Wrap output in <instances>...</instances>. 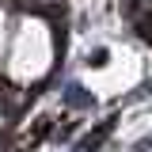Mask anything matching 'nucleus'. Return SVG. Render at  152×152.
Returning a JSON list of instances; mask_svg holds the SVG:
<instances>
[{"label":"nucleus","instance_id":"f257e3e1","mask_svg":"<svg viewBox=\"0 0 152 152\" xmlns=\"http://www.w3.org/2000/svg\"><path fill=\"white\" fill-rule=\"evenodd\" d=\"M53 61H57L53 23L46 15H38V12H19L15 23H12V38H8L4 61H0V80L8 88L31 91L53 72Z\"/></svg>","mask_w":152,"mask_h":152},{"label":"nucleus","instance_id":"f03ea898","mask_svg":"<svg viewBox=\"0 0 152 152\" xmlns=\"http://www.w3.org/2000/svg\"><path fill=\"white\" fill-rule=\"evenodd\" d=\"M12 23H15V15L8 12V0H0V61H4V50H8V38H12Z\"/></svg>","mask_w":152,"mask_h":152},{"label":"nucleus","instance_id":"7ed1b4c3","mask_svg":"<svg viewBox=\"0 0 152 152\" xmlns=\"http://www.w3.org/2000/svg\"><path fill=\"white\" fill-rule=\"evenodd\" d=\"M148 23H152V0H148Z\"/></svg>","mask_w":152,"mask_h":152},{"label":"nucleus","instance_id":"20e7f679","mask_svg":"<svg viewBox=\"0 0 152 152\" xmlns=\"http://www.w3.org/2000/svg\"><path fill=\"white\" fill-rule=\"evenodd\" d=\"M0 129H4V110H0Z\"/></svg>","mask_w":152,"mask_h":152}]
</instances>
